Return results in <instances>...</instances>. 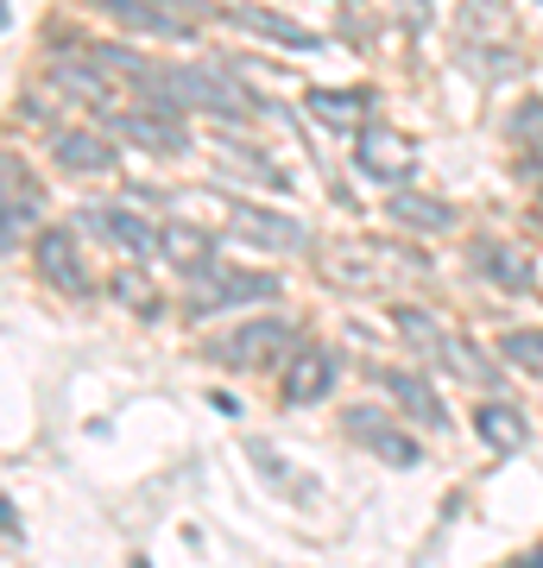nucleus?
<instances>
[{
    "instance_id": "obj_6",
    "label": "nucleus",
    "mask_w": 543,
    "mask_h": 568,
    "mask_svg": "<svg viewBox=\"0 0 543 568\" xmlns=\"http://www.w3.org/2000/svg\"><path fill=\"white\" fill-rule=\"evenodd\" d=\"M89 227H95V234H108L127 260H140V265H152L164 253V234L145 222L140 209H127V203H95V209H89Z\"/></svg>"
},
{
    "instance_id": "obj_14",
    "label": "nucleus",
    "mask_w": 543,
    "mask_h": 568,
    "mask_svg": "<svg viewBox=\"0 0 543 568\" xmlns=\"http://www.w3.org/2000/svg\"><path fill=\"white\" fill-rule=\"evenodd\" d=\"M380 392L392 398V405L411 417V424H430V429H443V398H436V386L423 379V373H404V366H385L380 373Z\"/></svg>"
},
{
    "instance_id": "obj_7",
    "label": "nucleus",
    "mask_w": 543,
    "mask_h": 568,
    "mask_svg": "<svg viewBox=\"0 0 543 568\" xmlns=\"http://www.w3.org/2000/svg\"><path fill=\"white\" fill-rule=\"evenodd\" d=\"M32 260H39L44 284H58L63 297H89V291H95V278H89V265H82L70 227H44L39 246H32Z\"/></svg>"
},
{
    "instance_id": "obj_11",
    "label": "nucleus",
    "mask_w": 543,
    "mask_h": 568,
    "mask_svg": "<svg viewBox=\"0 0 543 568\" xmlns=\"http://www.w3.org/2000/svg\"><path fill=\"white\" fill-rule=\"evenodd\" d=\"M51 82H58L63 95H77L82 108H108L114 102V70H108V63L95 58V51H89V58H51Z\"/></svg>"
},
{
    "instance_id": "obj_16",
    "label": "nucleus",
    "mask_w": 543,
    "mask_h": 568,
    "mask_svg": "<svg viewBox=\"0 0 543 568\" xmlns=\"http://www.w3.org/2000/svg\"><path fill=\"white\" fill-rule=\"evenodd\" d=\"M467 260H474V272H481V278L500 284V291H531V278H537V272H531V260H524L519 246H505V241H474V253H467Z\"/></svg>"
},
{
    "instance_id": "obj_2",
    "label": "nucleus",
    "mask_w": 543,
    "mask_h": 568,
    "mask_svg": "<svg viewBox=\"0 0 543 568\" xmlns=\"http://www.w3.org/2000/svg\"><path fill=\"white\" fill-rule=\"evenodd\" d=\"M291 347H298V328L284 323V316H253V323H241L222 347H215V361L253 373V366H272V361L284 366L291 361Z\"/></svg>"
},
{
    "instance_id": "obj_10",
    "label": "nucleus",
    "mask_w": 543,
    "mask_h": 568,
    "mask_svg": "<svg viewBox=\"0 0 543 568\" xmlns=\"http://www.w3.org/2000/svg\"><path fill=\"white\" fill-rule=\"evenodd\" d=\"M348 436H361V443L373 448V455H385L392 467H418V462H423L418 436L392 429V417H385V410H373V405H354V410H348Z\"/></svg>"
},
{
    "instance_id": "obj_25",
    "label": "nucleus",
    "mask_w": 543,
    "mask_h": 568,
    "mask_svg": "<svg viewBox=\"0 0 543 568\" xmlns=\"http://www.w3.org/2000/svg\"><path fill=\"white\" fill-rule=\"evenodd\" d=\"M512 133L531 140V145H543V102H524L519 114H512Z\"/></svg>"
},
{
    "instance_id": "obj_23",
    "label": "nucleus",
    "mask_w": 543,
    "mask_h": 568,
    "mask_svg": "<svg viewBox=\"0 0 543 568\" xmlns=\"http://www.w3.org/2000/svg\"><path fill=\"white\" fill-rule=\"evenodd\" d=\"M234 171V178H253V183H265V190H284V171L279 164H265L260 152H247V145H234V152H222V178Z\"/></svg>"
},
{
    "instance_id": "obj_24",
    "label": "nucleus",
    "mask_w": 543,
    "mask_h": 568,
    "mask_svg": "<svg viewBox=\"0 0 543 568\" xmlns=\"http://www.w3.org/2000/svg\"><path fill=\"white\" fill-rule=\"evenodd\" d=\"M164 253H178V260L183 265H190V260H202V253H209V234H197V227H164Z\"/></svg>"
},
{
    "instance_id": "obj_18",
    "label": "nucleus",
    "mask_w": 543,
    "mask_h": 568,
    "mask_svg": "<svg viewBox=\"0 0 543 568\" xmlns=\"http://www.w3.org/2000/svg\"><path fill=\"white\" fill-rule=\"evenodd\" d=\"M241 26L260 32V39H272V44H291V51H322V32L298 26L291 13H272V7H241Z\"/></svg>"
},
{
    "instance_id": "obj_20",
    "label": "nucleus",
    "mask_w": 543,
    "mask_h": 568,
    "mask_svg": "<svg viewBox=\"0 0 543 568\" xmlns=\"http://www.w3.org/2000/svg\"><path fill=\"white\" fill-rule=\"evenodd\" d=\"M366 108H373V95H366V89H316V95H310V114H316L322 126H335V133H342V126H354Z\"/></svg>"
},
{
    "instance_id": "obj_3",
    "label": "nucleus",
    "mask_w": 543,
    "mask_h": 568,
    "mask_svg": "<svg viewBox=\"0 0 543 568\" xmlns=\"http://www.w3.org/2000/svg\"><path fill=\"white\" fill-rule=\"evenodd\" d=\"M354 164H361V178L385 183V190H404V178L418 171V140L399 133V126H366L361 145H354Z\"/></svg>"
},
{
    "instance_id": "obj_27",
    "label": "nucleus",
    "mask_w": 543,
    "mask_h": 568,
    "mask_svg": "<svg viewBox=\"0 0 543 568\" xmlns=\"http://www.w3.org/2000/svg\"><path fill=\"white\" fill-rule=\"evenodd\" d=\"M531 562H537V568H543V544H537V549H531Z\"/></svg>"
},
{
    "instance_id": "obj_9",
    "label": "nucleus",
    "mask_w": 543,
    "mask_h": 568,
    "mask_svg": "<svg viewBox=\"0 0 543 568\" xmlns=\"http://www.w3.org/2000/svg\"><path fill=\"white\" fill-rule=\"evenodd\" d=\"M95 13H108L114 26H133V32H152V39H190L197 20L190 13H171L164 0H89Z\"/></svg>"
},
{
    "instance_id": "obj_5",
    "label": "nucleus",
    "mask_w": 543,
    "mask_h": 568,
    "mask_svg": "<svg viewBox=\"0 0 543 568\" xmlns=\"http://www.w3.org/2000/svg\"><path fill=\"white\" fill-rule=\"evenodd\" d=\"M108 133H121L127 145H145V152H164V159L190 152V133H183L178 108H159V102L133 108V114H114V121H108Z\"/></svg>"
},
{
    "instance_id": "obj_21",
    "label": "nucleus",
    "mask_w": 543,
    "mask_h": 568,
    "mask_svg": "<svg viewBox=\"0 0 543 568\" xmlns=\"http://www.w3.org/2000/svg\"><path fill=\"white\" fill-rule=\"evenodd\" d=\"M114 297H121V304L133 310V316H159V310H164L159 284H152V278H145V272H140V260H133V265H121V272H114Z\"/></svg>"
},
{
    "instance_id": "obj_17",
    "label": "nucleus",
    "mask_w": 543,
    "mask_h": 568,
    "mask_svg": "<svg viewBox=\"0 0 543 568\" xmlns=\"http://www.w3.org/2000/svg\"><path fill=\"white\" fill-rule=\"evenodd\" d=\"M385 215L399 227H418V234H449V227H455V209H449L443 196H418V190H392Z\"/></svg>"
},
{
    "instance_id": "obj_15",
    "label": "nucleus",
    "mask_w": 543,
    "mask_h": 568,
    "mask_svg": "<svg viewBox=\"0 0 543 568\" xmlns=\"http://www.w3.org/2000/svg\"><path fill=\"white\" fill-rule=\"evenodd\" d=\"M51 159H58L70 178H108V171H114V145L101 140V133H89V126H70V133L51 140Z\"/></svg>"
},
{
    "instance_id": "obj_4",
    "label": "nucleus",
    "mask_w": 543,
    "mask_h": 568,
    "mask_svg": "<svg viewBox=\"0 0 543 568\" xmlns=\"http://www.w3.org/2000/svg\"><path fill=\"white\" fill-rule=\"evenodd\" d=\"M228 234L247 246H265V253H303L310 246V227L284 209H253V203H228Z\"/></svg>"
},
{
    "instance_id": "obj_28",
    "label": "nucleus",
    "mask_w": 543,
    "mask_h": 568,
    "mask_svg": "<svg viewBox=\"0 0 543 568\" xmlns=\"http://www.w3.org/2000/svg\"><path fill=\"white\" fill-rule=\"evenodd\" d=\"M404 7H418V0H404Z\"/></svg>"
},
{
    "instance_id": "obj_19",
    "label": "nucleus",
    "mask_w": 543,
    "mask_h": 568,
    "mask_svg": "<svg viewBox=\"0 0 543 568\" xmlns=\"http://www.w3.org/2000/svg\"><path fill=\"white\" fill-rule=\"evenodd\" d=\"M392 328H399L404 342L418 347L423 361H443V354H449V335H443V323H436V316H423L418 304H392Z\"/></svg>"
},
{
    "instance_id": "obj_12",
    "label": "nucleus",
    "mask_w": 543,
    "mask_h": 568,
    "mask_svg": "<svg viewBox=\"0 0 543 568\" xmlns=\"http://www.w3.org/2000/svg\"><path fill=\"white\" fill-rule=\"evenodd\" d=\"M0 178H7V253H20V227L44 215V190L32 183V171H26L20 152L0 159Z\"/></svg>"
},
{
    "instance_id": "obj_1",
    "label": "nucleus",
    "mask_w": 543,
    "mask_h": 568,
    "mask_svg": "<svg viewBox=\"0 0 543 568\" xmlns=\"http://www.w3.org/2000/svg\"><path fill=\"white\" fill-rule=\"evenodd\" d=\"M284 284L272 272H241V265L215 260V253H202V260L183 265V310L190 316H222V310H247V304H272Z\"/></svg>"
},
{
    "instance_id": "obj_22",
    "label": "nucleus",
    "mask_w": 543,
    "mask_h": 568,
    "mask_svg": "<svg viewBox=\"0 0 543 568\" xmlns=\"http://www.w3.org/2000/svg\"><path fill=\"white\" fill-rule=\"evenodd\" d=\"M500 361H512L519 373L543 379V328H505L500 335Z\"/></svg>"
},
{
    "instance_id": "obj_8",
    "label": "nucleus",
    "mask_w": 543,
    "mask_h": 568,
    "mask_svg": "<svg viewBox=\"0 0 543 568\" xmlns=\"http://www.w3.org/2000/svg\"><path fill=\"white\" fill-rule=\"evenodd\" d=\"M329 386H335V354H322V347H298V354L284 361V373H279V398L291 410L329 398Z\"/></svg>"
},
{
    "instance_id": "obj_26",
    "label": "nucleus",
    "mask_w": 543,
    "mask_h": 568,
    "mask_svg": "<svg viewBox=\"0 0 543 568\" xmlns=\"http://www.w3.org/2000/svg\"><path fill=\"white\" fill-rule=\"evenodd\" d=\"M0 530H7V544H20V506L13 499H0Z\"/></svg>"
},
{
    "instance_id": "obj_13",
    "label": "nucleus",
    "mask_w": 543,
    "mask_h": 568,
    "mask_svg": "<svg viewBox=\"0 0 543 568\" xmlns=\"http://www.w3.org/2000/svg\"><path fill=\"white\" fill-rule=\"evenodd\" d=\"M474 436L493 455H519V448H531V417L519 405H505V398H481L474 405Z\"/></svg>"
}]
</instances>
